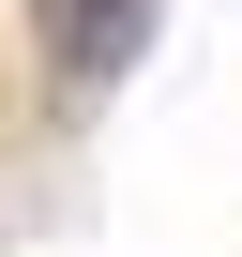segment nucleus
<instances>
[{
  "mask_svg": "<svg viewBox=\"0 0 242 257\" xmlns=\"http://www.w3.org/2000/svg\"><path fill=\"white\" fill-rule=\"evenodd\" d=\"M31 31H46V61H61L76 91H106L121 61L152 46V0H31Z\"/></svg>",
  "mask_w": 242,
  "mask_h": 257,
  "instance_id": "1",
  "label": "nucleus"
}]
</instances>
